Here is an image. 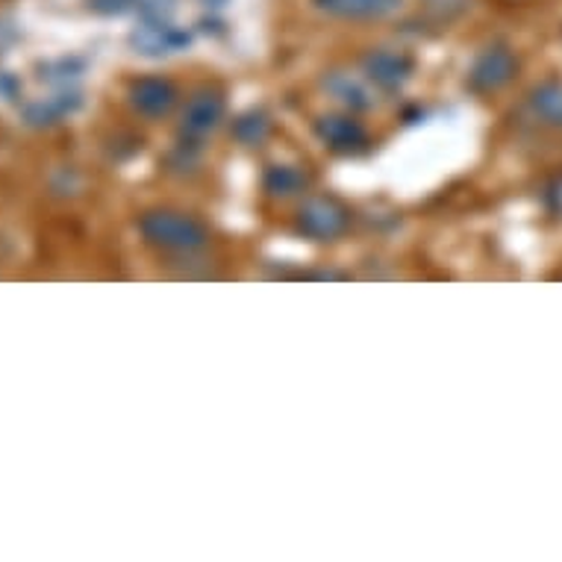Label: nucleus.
Wrapping results in <instances>:
<instances>
[{
	"instance_id": "1",
	"label": "nucleus",
	"mask_w": 562,
	"mask_h": 562,
	"mask_svg": "<svg viewBox=\"0 0 562 562\" xmlns=\"http://www.w3.org/2000/svg\"><path fill=\"white\" fill-rule=\"evenodd\" d=\"M138 231L148 245L159 250H177V254H194L206 248L210 231L198 218L175 210H150L138 218Z\"/></svg>"
},
{
	"instance_id": "12",
	"label": "nucleus",
	"mask_w": 562,
	"mask_h": 562,
	"mask_svg": "<svg viewBox=\"0 0 562 562\" xmlns=\"http://www.w3.org/2000/svg\"><path fill=\"white\" fill-rule=\"evenodd\" d=\"M262 186L274 198H292V194L304 192L306 186H310V177L297 166H271L266 177H262Z\"/></svg>"
},
{
	"instance_id": "4",
	"label": "nucleus",
	"mask_w": 562,
	"mask_h": 562,
	"mask_svg": "<svg viewBox=\"0 0 562 562\" xmlns=\"http://www.w3.org/2000/svg\"><path fill=\"white\" fill-rule=\"evenodd\" d=\"M518 71V59L516 54L504 45H492L486 47L483 54L474 59L469 71V86L474 92H498L504 86L516 77Z\"/></svg>"
},
{
	"instance_id": "3",
	"label": "nucleus",
	"mask_w": 562,
	"mask_h": 562,
	"mask_svg": "<svg viewBox=\"0 0 562 562\" xmlns=\"http://www.w3.org/2000/svg\"><path fill=\"white\" fill-rule=\"evenodd\" d=\"M350 213L333 198H310L297 213V231L315 241L339 239L348 231Z\"/></svg>"
},
{
	"instance_id": "11",
	"label": "nucleus",
	"mask_w": 562,
	"mask_h": 562,
	"mask_svg": "<svg viewBox=\"0 0 562 562\" xmlns=\"http://www.w3.org/2000/svg\"><path fill=\"white\" fill-rule=\"evenodd\" d=\"M530 112L548 127L562 130V83L560 80H544L527 98Z\"/></svg>"
},
{
	"instance_id": "9",
	"label": "nucleus",
	"mask_w": 562,
	"mask_h": 562,
	"mask_svg": "<svg viewBox=\"0 0 562 562\" xmlns=\"http://www.w3.org/2000/svg\"><path fill=\"white\" fill-rule=\"evenodd\" d=\"M315 10L330 19L345 21H378L401 10L404 0H313Z\"/></svg>"
},
{
	"instance_id": "13",
	"label": "nucleus",
	"mask_w": 562,
	"mask_h": 562,
	"mask_svg": "<svg viewBox=\"0 0 562 562\" xmlns=\"http://www.w3.org/2000/svg\"><path fill=\"white\" fill-rule=\"evenodd\" d=\"M327 89H330L333 98L345 103L348 110H369L371 103H374L371 101L369 89L362 83H357V80L348 75H333L330 80H327Z\"/></svg>"
},
{
	"instance_id": "10",
	"label": "nucleus",
	"mask_w": 562,
	"mask_h": 562,
	"mask_svg": "<svg viewBox=\"0 0 562 562\" xmlns=\"http://www.w3.org/2000/svg\"><path fill=\"white\" fill-rule=\"evenodd\" d=\"M77 106H80V94H77L75 89H59V92L45 98V101L27 103V106H24V119H27L30 124L45 127V124H56V121L65 119V115H71Z\"/></svg>"
},
{
	"instance_id": "15",
	"label": "nucleus",
	"mask_w": 562,
	"mask_h": 562,
	"mask_svg": "<svg viewBox=\"0 0 562 562\" xmlns=\"http://www.w3.org/2000/svg\"><path fill=\"white\" fill-rule=\"evenodd\" d=\"M77 77H80V65L75 59H59V63L42 65V80L59 86V89H71Z\"/></svg>"
},
{
	"instance_id": "5",
	"label": "nucleus",
	"mask_w": 562,
	"mask_h": 562,
	"mask_svg": "<svg viewBox=\"0 0 562 562\" xmlns=\"http://www.w3.org/2000/svg\"><path fill=\"white\" fill-rule=\"evenodd\" d=\"M224 110H227V103L218 92H210V89H203V92H194L186 103L183 115H180V136L189 142V145H198L203 136H210L224 119Z\"/></svg>"
},
{
	"instance_id": "8",
	"label": "nucleus",
	"mask_w": 562,
	"mask_h": 562,
	"mask_svg": "<svg viewBox=\"0 0 562 562\" xmlns=\"http://www.w3.org/2000/svg\"><path fill=\"white\" fill-rule=\"evenodd\" d=\"M130 103L145 119H162L177 103V89L166 77H142L130 86Z\"/></svg>"
},
{
	"instance_id": "18",
	"label": "nucleus",
	"mask_w": 562,
	"mask_h": 562,
	"mask_svg": "<svg viewBox=\"0 0 562 562\" xmlns=\"http://www.w3.org/2000/svg\"><path fill=\"white\" fill-rule=\"evenodd\" d=\"M15 80H12L10 75H0V94L7 98V101H12V94H15Z\"/></svg>"
},
{
	"instance_id": "2",
	"label": "nucleus",
	"mask_w": 562,
	"mask_h": 562,
	"mask_svg": "<svg viewBox=\"0 0 562 562\" xmlns=\"http://www.w3.org/2000/svg\"><path fill=\"white\" fill-rule=\"evenodd\" d=\"M142 24L133 30V47H136L138 54L145 56H166V54H177V50H183L189 47L192 36L186 33V30L175 27L171 21L162 15V10H142Z\"/></svg>"
},
{
	"instance_id": "19",
	"label": "nucleus",
	"mask_w": 562,
	"mask_h": 562,
	"mask_svg": "<svg viewBox=\"0 0 562 562\" xmlns=\"http://www.w3.org/2000/svg\"><path fill=\"white\" fill-rule=\"evenodd\" d=\"M224 0H206V7H222Z\"/></svg>"
},
{
	"instance_id": "7",
	"label": "nucleus",
	"mask_w": 562,
	"mask_h": 562,
	"mask_svg": "<svg viewBox=\"0 0 562 562\" xmlns=\"http://www.w3.org/2000/svg\"><path fill=\"white\" fill-rule=\"evenodd\" d=\"M315 133L324 145L341 157H357L369 150V133L362 130L360 121H353L350 115H322L315 121Z\"/></svg>"
},
{
	"instance_id": "6",
	"label": "nucleus",
	"mask_w": 562,
	"mask_h": 562,
	"mask_svg": "<svg viewBox=\"0 0 562 562\" xmlns=\"http://www.w3.org/2000/svg\"><path fill=\"white\" fill-rule=\"evenodd\" d=\"M362 71L371 83L380 86L383 92H397L401 86L413 77L415 63L413 56L404 50H392V47H378L362 59Z\"/></svg>"
},
{
	"instance_id": "14",
	"label": "nucleus",
	"mask_w": 562,
	"mask_h": 562,
	"mask_svg": "<svg viewBox=\"0 0 562 562\" xmlns=\"http://www.w3.org/2000/svg\"><path fill=\"white\" fill-rule=\"evenodd\" d=\"M233 133H236V138H239L241 145H248V148H257V145H262L268 138V133H271V121H268L266 112H257L250 110L245 112L236 124H233Z\"/></svg>"
},
{
	"instance_id": "17",
	"label": "nucleus",
	"mask_w": 562,
	"mask_h": 562,
	"mask_svg": "<svg viewBox=\"0 0 562 562\" xmlns=\"http://www.w3.org/2000/svg\"><path fill=\"white\" fill-rule=\"evenodd\" d=\"M427 10L436 12V15H442V19H451L457 12H462L469 7V0H425Z\"/></svg>"
},
{
	"instance_id": "16",
	"label": "nucleus",
	"mask_w": 562,
	"mask_h": 562,
	"mask_svg": "<svg viewBox=\"0 0 562 562\" xmlns=\"http://www.w3.org/2000/svg\"><path fill=\"white\" fill-rule=\"evenodd\" d=\"M89 7L101 15H121V12L136 10L138 0H89Z\"/></svg>"
}]
</instances>
